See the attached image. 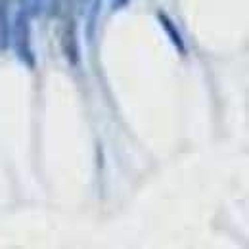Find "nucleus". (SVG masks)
Segmentation results:
<instances>
[{
  "instance_id": "obj_3",
  "label": "nucleus",
  "mask_w": 249,
  "mask_h": 249,
  "mask_svg": "<svg viewBox=\"0 0 249 249\" xmlns=\"http://www.w3.org/2000/svg\"><path fill=\"white\" fill-rule=\"evenodd\" d=\"M10 0H0V50L8 48L10 42Z\"/></svg>"
},
{
  "instance_id": "obj_4",
  "label": "nucleus",
  "mask_w": 249,
  "mask_h": 249,
  "mask_svg": "<svg viewBox=\"0 0 249 249\" xmlns=\"http://www.w3.org/2000/svg\"><path fill=\"white\" fill-rule=\"evenodd\" d=\"M159 21H161V25H163V29L167 31V35H169V38H171V42L184 54L186 52V48H184V40H182V36H180V33H178V29L175 27V23L171 21V18L167 16V14H163V12H159Z\"/></svg>"
},
{
  "instance_id": "obj_2",
  "label": "nucleus",
  "mask_w": 249,
  "mask_h": 249,
  "mask_svg": "<svg viewBox=\"0 0 249 249\" xmlns=\"http://www.w3.org/2000/svg\"><path fill=\"white\" fill-rule=\"evenodd\" d=\"M62 46L67 60L73 65H77V62H79V44H77V35H75V19L71 16L67 18V21L63 25Z\"/></svg>"
},
{
  "instance_id": "obj_1",
  "label": "nucleus",
  "mask_w": 249,
  "mask_h": 249,
  "mask_svg": "<svg viewBox=\"0 0 249 249\" xmlns=\"http://www.w3.org/2000/svg\"><path fill=\"white\" fill-rule=\"evenodd\" d=\"M29 14L25 10H19L14 21V48L16 54L19 58V62H23L27 67H35V54H33L31 46V25H29Z\"/></svg>"
},
{
  "instance_id": "obj_5",
  "label": "nucleus",
  "mask_w": 249,
  "mask_h": 249,
  "mask_svg": "<svg viewBox=\"0 0 249 249\" xmlns=\"http://www.w3.org/2000/svg\"><path fill=\"white\" fill-rule=\"evenodd\" d=\"M21 10H25L29 16H36L40 12V0H21Z\"/></svg>"
}]
</instances>
